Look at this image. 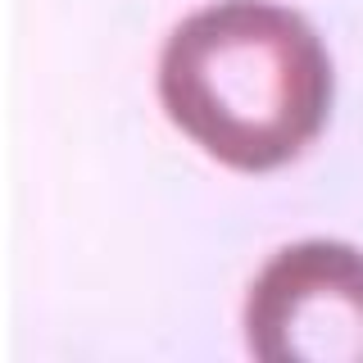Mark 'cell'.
<instances>
[{
    "mask_svg": "<svg viewBox=\"0 0 363 363\" xmlns=\"http://www.w3.org/2000/svg\"><path fill=\"white\" fill-rule=\"evenodd\" d=\"M159 100L218 164L272 173L323 132L332 60L295 9L218 0L173 28L159 60Z\"/></svg>",
    "mask_w": 363,
    "mask_h": 363,
    "instance_id": "1",
    "label": "cell"
},
{
    "mask_svg": "<svg viewBox=\"0 0 363 363\" xmlns=\"http://www.w3.org/2000/svg\"><path fill=\"white\" fill-rule=\"evenodd\" d=\"M245 340L268 363H363V255L345 241L272 255L245 295Z\"/></svg>",
    "mask_w": 363,
    "mask_h": 363,
    "instance_id": "2",
    "label": "cell"
}]
</instances>
